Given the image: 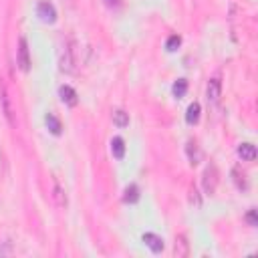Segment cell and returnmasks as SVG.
<instances>
[{
  "label": "cell",
  "instance_id": "cell-1",
  "mask_svg": "<svg viewBox=\"0 0 258 258\" xmlns=\"http://www.w3.org/2000/svg\"><path fill=\"white\" fill-rule=\"evenodd\" d=\"M0 103H2L4 117H6V119H8V123L14 127V125H16V117H14L16 109H14V105H12V97H10V93H8V89H6V85H4V83H0Z\"/></svg>",
  "mask_w": 258,
  "mask_h": 258
},
{
  "label": "cell",
  "instance_id": "cell-2",
  "mask_svg": "<svg viewBox=\"0 0 258 258\" xmlns=\"http://www.w3.org/2000/svg\"><path fill=\"white\" fill-rule=\"evenodd\" d=\"M16 63H18V67L23 69L25 73L31 71L32 61H31V53H29V42H27L25 36H20V40H18V55H16Z\"/></svg>",
  "mask_w": 258,
  "mask_h": 258
},
{
  "label": "cell",
  "instance_id": "cell-3",
  "mask_svg": "<svg viewBox=\"0 0 258 258\" xmlns=\"http://www.w3.org/2000/svg\"><path fill=\"white\" fill-rule=\"evenodd\" d=\"M36 14L45 20V23H55L57 20V10L51 2H47V0H42V2L36 4Z\"/></svg>",
  "mask_w": 258,
  "mask_h": 258
},
{
  "label": "cell",
  "instance_id": "cell-4",
  "mask_svg": "<svg viewBox=\"0 0 258 258\" xmlns=\"http://www.w3.org/2000/svg\"><path fill=\"white\" fill-rule=\"evenodd\" d=\"M216 184H218V169L216 165H210L204 171V190L208 194H214L216 192Z\"/></svg>",
  "mask_w": 258,
  "mask_h": 258
},
{
  "label": "cell",
  "instance_id": "cell-5",
  "mask_svg": "<svg viewBox=\"0 0 258 258\" xmlns=\"http://www.w3.org/2000/svg\"><path fill=\"white\" fill-rule=\"evenodd\" d=\"M206 95H208V101L210 103H218L220 95H222V81L218 77H214L208 81V89H206Z\"/></svg>",
  "mask_w": 258,
  "mask_h": 258
},
{
  "label": "cell",
  "instance_id": "cell-6",
  "mask_svg": "<svg viewBox=\"0 0 258 258\" xmlns=\"http://www.w3.org/2000/svg\"><path fill=\"white\" fill-rule=\"evenodd\" d=\"M59 95H61V101L67 103L69 107H75L79 103V95H77V91L71 87V85H63V87L59 89Z\"/></svg>",
  "mask_w": 258,
  "mask_h": 258
},
{
  "label": "cell",
  "instance_id": "cell-7",
  "mask_svg": "<svg viewBox=\"0 0 258 258\" xmlns=\"http://www.w3.org/2000/svg\"><path fill=\"white\" fill-rule=\"evenodd\" d=\"M61 71L63 73H73L75 71V53L73 49H64L61 57Z\"/></svg>",
  "mask_w": 258,
  "mask_h": 258
},
{
  "label": "cell",
  "instance_id": "cell-8",
  "mask_svg": "<svg viewBox=\"0 0 258 258\" xmlns=\"http://www.w3.org/2000/svg\"><path fill=\"white\" fill-rule=\"evenodd\" d=\"M143 242H145V246H149V250L156 252V254L163 250V240L160 238L158 234H152V232L143 234Z\"/></svg>",
  "mask_w": 258,
  "mask_h": 258
},
{
  "label": "cell",
  "instance_id": "cell-9",
  "mask_svg": "<svg viewBox=\"0 0 258 258\" xmlns=\"http://www.w3.org/2000/svg\"><path fill=\"white\" fill-rule=\"evenodd\" d=\"M174 252L178 258H186L190 254V244H188V238L184 234H180L176 238V244H174Z\"/></svg>",
  "mask_w": 258,
  "mask_h": 258
},
{
  "label": "cell",
  "instance_id": "cell-10",
  "mask_svg": "<svg viewBox=\"0 0 258 258\" xmlns=\"http://www.w3.org/2000/svg\"><path fill=\"white\" fill-rule=\"evenodd\" d=\"M238 156L244 160V161H254L256 160V147L252 143H242L238 147Z\"/></svg>",
  "mask_w": 258,
  "mask_h": 258
},
{
  "label": "cell",
  "instance_id": "cell-11",
  "mask_svg": "<svg viewBox=\"0 0 258 258\" xmlns=\"http://www.w3.org/2000/svg\"><path fill=\"white\" fill-rule=\"evenodd\" d=\"M111 154H113V158H117V160H121V158L125 156V141H123L121 137H113V139H111Z\"/></svg>",
  "mask_w": 258,
  "mask_h": 258
},
{
  "label": "cell",
  "instance_id": "cell-12",
  "mask_svg": "<svg viewBox=\"0 0 258 258\" xmlns=\"http://www.w3.org/2000/svg\"><path fill=\"white\" fill-rule=\"evenodd\" d=\"M45 121H47V127L51 129V133H55V135H61V131H63V125H61V121H59V117H57V115H53V113H47Z\"/></svg>",
  "mask_w": 258,
  "mask_h": 258
},
{
  "label": "cell",
  "instance_id": "cell-13",
  "mask_svg": "<svg viewBox=\"0 0 258 258\" xmlns=\"http://www.w3.org/2000/svg\"><path fill=\"white\" fill-rule=\"evenodd\" d=\"M198 119H200V103H192V105L188 107L186 121H188L190 125H196V123H198Z\"/></svg>",
  "mask_w": 258,
  "mask_h": 258
},
{
  "label": "cell",
  "instance_id": "cell-14",
  "mask_svg": "<svg viewBox=\"0 0 258 258\" xmlns=\"http://www.w3.org/2000/svg\"><path fill=\"white\" fill-rule=\"evenodd\" d=\"M113 123H115L119 129L127 127V125H129V113L123 111V109H115V111H113Z\"/></svg>",
  "mask_w": 258,
  "mask_h": 258
},
{
  "label": "cell",
  "instance_id": "cell-15",
  "mask_svg": "<svg viewBox=\"0 0 258 258\" xmlns=\"http://www.w3.org/2000/svg\"><path fill=\"white\" fill-rule=\"evenodd\" d=\"M186 152H188V158H190L192 163H198V161H200V149H198L196 141H188Z\"/></svg>",
  "mask_w": 258,
  "mask_h": 258
},
{
  "label": "cell",
  "instance_id": "cell-16",
  "mask_svg": "<svg viewBox=\"0 0 258 258\" xmlns=\"http://www.w3.org/2000/svg\"><path fill=\"white\" fill-rule=\"evenodd\" d=\"M53 198H55L57 206H61V208L67 206V196H64V190H63L57 182H55V190H53Z\"/></svg>",
  "mask_w": 258,
  "mask_h": 258
},
{
  "label": "cell",
  "instance_id": "cell-17",
  "mask_svg": "<svg viewBox=\"0 0 258 258\" xmlns=\"http://www.w3.org/2000/svg\"><path fill=\"white\" fill-rule=\"evenodd\" d=\"M123 200H125L127 204H135V202L139 200V188H137V186H129V188L125 190Z\"/></svg>",
  "mask_w": 258,
  "mask_h": 258
},
{
  "label": "cell",
  "instance_id": "cell-18",
  "mask_svg": "<svg viewBox=\"0 0 258 258\" xmlns=\"http://www.w3.org/2000/svg\"><path fill=\"white\" fill-rule=\"evenodd\" d=\"M186 91H188V81H186V79H178V81L174 83V95H176V97H184Z\"/></svg>",
  "mask_w": 258,
  "mask_h": 258
},
{
  "label": "cell",
  "instance_id": "cell-19",
  "mask_svg": "<svg viewBox=\"0 0 258 258\" xmlns=\"http://www.w3.org/2000/svg\"><path fill=\"white\" fill-rule=\"evenodd\" d=\"M180 42H182V38H180L178 34H171V36L167 38V42H165V49H167V51H176V49L180 47Z\"/></svg>",
  "mask_w": 258,
  "mask_h": 258
},
{
  "label": "cell",
  "instance_id": "cell-20",
  "mask_svg": "<svg viewBox=\"0 0 258 258\" xmlns=\"http://www.w3.org/2000/svg\"><path fill=\"white\" fill-rule=\"evenodd\" d=\"M6 156H4V152L0 149V180H2L4 176H6Z\"/></svg>",
  "mask_w": 258,
  "mask_h": 258
},
{
  "label": "cell",
  "instance_id": "cell-21",
  "mask_svg": "<svg viewBox=\"0 0 258 258\" xmlns=\"http://www.w3.org/2000/svg\"><path fill=\"white\" fill-rule=\"evenodd\" d=\"M246 222H248L250 226H256V224H258V220H256V212H254V210H250V212L246 214Z\"/></svg>",
  "mask_w": 258,
  "mask_h": 258
},
{
  "label": "cell",
  "instance_id": "cell-22",
  "mask_svg": "<svg viewBox=\"0 0 258 258\" xmlns=\"http://www.w3.org/2000/svg\"><path fill=\"white\" fill-rule=\"evenodd\" d=\"M6 254H12V248H10V242H4V246L0 248V256H6Z\"/></svg>",
  "mask_w": 258,
  "mask_h": 258
},
{
  "label": "cell",
  "instance_id": "cell-23",
  "mask_svg": "<svg viewBox=\"0 0 258 258\" xmlns=\"http://www.w3.org/2000/svg\"><path fill=\"white\" fill-rule=\"evenodd\" d=\"M190 194H192V196H190V200H192V204H196V206H200V198H198V192H196V190H194V188H192V192H190Z\"/></svg>",
  "mask_w": 258,
  "mask_h": 258
},
{
  "label": "cell",
  "instance_id": "cell-24",
  "mask_svg": "<svg viewBox=\"0 0 258 258\" xmlns=\"http://www.w3.org/2000/svg\"><path fill=\"white\" fill-rule=\"evenodd\" d=\"M117 2H119V0H105V4H107V6H115Z\"/></svg>",
  "mask_w": 258,
  "mask_h": 258
}]
</instances>
